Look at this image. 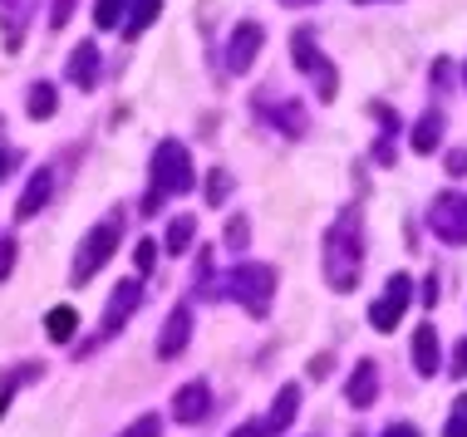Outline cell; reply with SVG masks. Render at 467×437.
<instances>
[{
    "instance_id": "obj_25",
    "label": "cell",
    "mask_w": 467,
    "mask_h": 437,
    "mask_svg": "<svg viewBox=\"0 0 467 437\" xmlns=\"http://www.w3.org/2000/svg\"><path fill=\"white\" fill-rule=\"evenodd\" d=\"M443 437H467V393L452 398V413H448V428Z\"/></svg>"
},
{
    "instance_id": "obj_37",
    "label": "cell",
    "mask_w": 467,
    "mask_h": 437,
    "mask_svg": "<svg viewBox=\"0 0 467 437\" xmlns=\"http://www.w3.org/2000/svg\"><path fill=\"white\" fill-rule=\"evenodd\" d=\"M5 168H10V153H0V178H5Z\"/></svg>"
},
{
    "instance_id": "obj_5",
    "label": "cell",
    "mask_w": 467,
    "mask_h": 437,
    "mask_svg": "<svg viewBox=\"0 0 467 437\" xmlns=\"http://www.w3.org/2000/svg\"><path fill=\"white\" fill-rule=\"evenodd\" d=\"M290 49H296V65L310 74V84H315V94H320V104H330L335 89H339V79H335V65L315 49V35L310 30H300L296 40H290Z\"/></svg>"
},
{
    "instance_id": "obj_2",
    "label": "cell",
    "mask_w": 467,
    "mask_h": 437,
    "mask_svg": "<svg viewBox=\"0 0 467 437\" xmlns=\"http://www.w3.org/2000/svg\"><path fill=\"white\" fill-rule=\"evenodd\" d=\"M192 158H187L182 143H162L153 153V202L158 197H178V192H192Z\"/></svg>"
},
{
    "instance_id": "obj_34",
    "label": "cell",
    "mask_w": 467,
    "mask_h": 437,
    "mask_svg": "<svg viewBox=\"0 0 467 437\" xmlns=\"http://www.w3.org/2000/svg\"><path fill=\"white\" fill-rule=\"evenodd\" d=\"M452 172H467V153H452V162H448Z\"/></svg>"
},
{
    "instance_id": "obj_20",
    "label": "cell",
    "mask_w": 467,
    "mask_h": 437,
    "mask_svg": "<svg viewBox=\"0 0 467 437\" xmlns=\"http://www.w3.org/2000/svg\"><path fill=\"white\" fill-rule=\"evenodd\" d=\"M74 324H79V315H74L69 305H55V310L45 315V330H49V340H59V344H65L69 334H74Z\"/></svg>"
},
{
    "instance_id": "obj_3",
    "label": "cell",
    "mask_w": 467,
    "mask_h": 437,
    "mask_svg": "<svg viewBox=\"0 0 467 437\" xmlns=\"http://www.w3.org/2000/svg\"><path fill=\"white\" fill-rule=\"evenodd\" d=\"M232 295L242 300V305L251 310L256 320L271 315V295H275V270L271 266H256V260H242V266L232 270Z\"/></svg>"
},
{
    "instance_id": "obj_4",
    "label": "cell",
    "mask_w": 467,
    "mask_h": 437,
    "mask_svg": "<svg viewBox=\"0 0 467 437\" xmlns=\"http://www.w3.org/2000/svg\"><path fill=\"white\" fill-rule=\"evenodd\" d=\"M119 227H123V221L109 217V221H99V227L79 241V256H74V270H69L74 280H89V276L104 270V260L113 256V246H119Z\"/></svg>"
},
{
    "instance_id": "obj_15",
    "label": "cell",
    "mask_w": 467,
    "mask_h": 437,
    "mask_svg": "<svg viewBox=\"0 0 467 437\" xmlns=\"http://www.w3.org/2000/svg\"><path fill=\"white\" fill-rule=\"evenodd\" d=\"M296 408H300V389H296V383H285V389L275 393L271 418L261 422V432H281V428H290V422H296Z\"/></svg>"
},
{
    "instance_id": "obj_28",
    "label": "cell",
    "mask_w": 467,
    "mask_h": 437,
    "mask_svg": "<svg viewBox=\"0 0 467 437\" xmlns=\"http://www.w3.org/2000/svg\"><path fill=\"white\" fill-rule=\"evenodd\" d=\"M133 260H138V270H153V260H158V246H153V241H138V256H133Z\"/></svg>"
},
{
    "instance_id": "obj_18",
    "label": "cell",
    "mask_w": 467,
    "mask_h": 437,
    "mask_svg": "<svg viewBox=\"0 0 467 437\" xmlns=\"http://www.w3.org/2000/svg\"><path fill=\"white\" fill-rule=\"evenodd\" d=\"M271 123L285 133V138H300V133H306V108H300L296 98H285L281 108H271Z\"/></svg>"
},
{
    "instance_id": "obj_14",
    "label": "cell",
    "mask_w": 467,
    "mask_h": 437,
    "mask_svg": "<svg viewBox=\"0 0 467 437\" xmlns=\"http://www.w3.org/2000/svg\"><path fill=\"white\" fill-rule=\"evenodd\" d=\"M138 295H143V290H138V280H129V285H119V290H113L109 310H104V334H113L123 320L133 315V310H138Z\"/></svg>"
},
{
    "instance_id": "obj_19",
    "label": "cell",
    "mask_w": 467,
    "mask_h": 437,
    "mask_svg": "<svg viewBox=\"0 0 467 437\" xmlns=\"http://www.w3.org/2000/svg\"><path fill=\"white\" fill-rule=\"evenodd\" d=\"M192 236H197V217H172V227H168V256H182L187 246H192Z\"/></svg>"
},
{
    "instance_id": "obj_27",
    "label": "cell",
    "mask_w": 467,
    "mask_h": 437,
    "mask_svg": "<svg viewBox=\"0 0 467 437\" xmlns=\"http://www.w3.org/2000/svg\"><path fill=\"white\" fill-rule=\"evenodd\" d=\"M246 241H251V227H246V221H232V227H226V246H232V251H242Z\"/></svg>"
},
{
    "instance_id": "obj_32",
    "label": "cell",
    "mask_w": 467,
    "mask_h": 437,
    "mask_svg": "<svg viewBox=\"0 0 467 437\" xmlns=\"http://www.w3.org/2000/svg\"><path fill=\"white\" fill-rule=\"evenodd\" d=\"M423 305H438V276H428V285H423Z\"/></svg>"
},
{
    "instance_id": "obj_30",
    "label": "cell",
    "mask_w": 467,
    "mask_h": 437,
    "mask_svg": "<svg viewBox=\"0 0 467 437\" xmlns=\"http://www.w3.org/2000/svg\"><path fill=\"white\" fill-rule=\"evenodd\" d=\"M452 379H467V340L452 349Z\"/></svg>"
},
{
    "instance_id": "obj_10",
    "label": "cell",
    "mask_w": 467,
    "mask_h": 437,
    "mask_svg": "<svg viewBox=\"0 0 467 437\" xmlns=\"http://www.w3.org/2000/svg\"><path fill=\"white\" fill-rule=\"evenodd\" d=\"M49 197H55V172H49V168H35V172H30V182H25V197L16 202V217H20V221H30L35 211L49 202Z\"/></svg>"
},
{
    "instance_id": "obj_26",
    "label": "cell",
    "mask_w": 467,
    "mask_h": 437,
    "mask_svg": "<svg viewBox=\"0 0 467 437\" xmlns=\"http://www.w3.org/2000/svg\"><path fill=\"white\" fill-rule=\"evenodd\" d=\"M119 437H162V418H158V413H143L133 428H123Z\"/></svg>"
},
{
    "instance_id": "obj_21",
    "label": "cell",
    "mask_w": 467,
    "mask_h": 437,
    "mask_svg": "<svg viewBox=\"0 0 467 437\" xmlns=\"http://www.w3.org/2000/svg\"><path fill=\"white\" fill-rule=\"evenodd\" d=\"M158 10H162V0H133V10H129V35H143L148 25L158 20Z\"/></svg>"
},
{
    "instance_id": "obj_24",
    "label": "cell",
    "mask_w": 467,
    "mask_h": 437,
    "mask_svg": "<svg viewBox=\"0 0 467 437\" xmlns=\"http://www.w3.org/2000/svg\"><path fill=\"white\" fill-rule=\"evenodd\" d=\"M123 10H129V0H99L94 20L104 25V30H113V25H123Z\"/></svg>"
},
{
    "instance_id": "obj_35",
    "label": "cell",
    "mask_w": 467,
    "mask_h": 437,
    "mask_svg": "<svg viewBox=\"0 0 467 437\" xmlns=\"http://www.w3.org/2000/svg\"><path fill=\"white\" fill-rule=\"evenodd\" d=\"M232 437H261V428H236Z\"/></svg>"
},
{
    "instance_id": "obj_22",
    "label": "cell",
    "mask_w": 467,
    "mask_h": 437,
    "mask_svg": "<svg viewBox=\"0 0 467 437\" xmlns=\"http://www.w3.org/2000/svg\"><path fill=\"white\" fill-rule=\"evenodd\" d=\"M55 108H59L55 84H35V89H30V118H49Z\"/></svg>"
},
{
    "instance_id": "obj_6",
    "label": "cell",
    "mask_w": 467,
    "mask_h": 437,
    "mask_svg": "<svg viewBox=\"0 0 467 437\" xmlns=\"http://www.w3.org/2000/svg\"><path fill=\"white\" fill-rule=\"evenodd\" d=\"M428 227H433L438 241L448 246H467V192H443L428 211Z\"/></svg>"
},
{
    "instance_id": "obj_23",
    "label": "cell",
    "mask_w": 467,
    "mask_h": 437,
    "mask_svg": "<svg viewBox=\"0 0 467 437\" xmlns=\"http://www.w3.org/2000/svg\"><path fill=\"white\" fill-rule=\"evenodd\" d=\"M226 197H232V172H222V168H217V172H207V202H212V207H222Z\"/></svg>"
},
{
    "instance_id": "obj_36",
    "label": "cell",
    "mask_w": 467,
    "mask_h": 437,
    "mask_svg": "<svg viewBox=\"0 0 467 437\" xmlns=\"http://www.w3.org/2000/svg\"><path fill=\"white\" fill-rule=\"evenodd\" d=\"M281 5H290V10H300V5H315V0H281Z\"/></svg>"
},
{
    "instance_id": "obj_1",
    "label": "cell",
    "mask_w": 467,
    "mask_h": 437,
    "mask_svg": "<svg viewBox=\"0 0 467 437\" xmlns=\"http://www.w3.org/2000/svg\"><path fill=\"white\" fill-rule=\"evenodd\" d=\"M364 276V231L359 211H339L335 227L325 231V280L335 295H349Z\"/></svg>"
},
{
    "instance_id": "obj_8",
    "label": "cell",
    "mask_w": 467,
    "mask_h": 437,
    "mask_svg": "<svg viewBox=\"0 0 467 437\" xmlns=\"http://www.w3.org/2000/svg\"><path fill=\"white\" fill-rule=\"evenodd\" d=\"M261 45H266V30H261L256 20H242V25L232 30V40H226V69H232V74H246L251 65H256Z\"/></svg>"
},
{
    "instance_id": "obj_11",
    "label": "cell",
    "mask_w": 467,
    "mask_h": 437,
    "mask_svg": "<svg viewBox=\"0 0 467 437\" xmlns=\"http://www.w3.org/2000/svg\"><path fill=\"white\" fill-rule=\"evenodd\" d=\"M413 364H419L423 379H438L443 349H438V330H433V324H419V330H413Z\"/></svg>"
},
{
    "instance_id": "obj_17",
    "label": "cell",
    "mask_w": 467,
    "mask_h": 437,
    "mask_svg": "<svg viewBox=\"0 0 467 437\" xmlns=\"http://www.w3.org/2000/svg\"><path fill=\"white\" fill-rule=\"evenodd\" d=\"M438 138H443V114L428 108V114L419 118V128H413V153H433Z\"/></svg>"
},
{
    "instance_id": "obj_33",
    "label": "cell",
    "mask_w": 467,
    "mask_h": 437,
    "mask_svg": "<svg viewBox=\"0 0 467 437\" xmlns=\"http://www.w3.org/2000/svg\"><path fill=\"white\" fill-rule=\"evenodd\" d=\"M384 437H419V428H409V422H399V428H389Z\"/></svg>"
},
{
    "instance_id": "obj_29",
    "label": "cell",
    "mask_w": 467,
    "mask_h": 437,
    "mask_svg": "<svg viewBox=\"0 0 467 437\" xmlns=\"http://www.w3.org/2000/svg\"><path fill=\"white\" fill-rule=\"evenodd\" d=\"M10 266H16V241H0V280L10 276Z\"/></svg>"
},
{
    "instance_id": "obj_12",
    "label": "cell",
    "mask_w": 467,
    "mask_h": 437,
    "mask_svg": "<svg viewBox=\"0 0 467 437\" xmlns=\"http://www.w3.org/2000/svg\"><path fill=\"white\" fill-rule=\"evenodd\" d=\"M187 340H192V310H172V320H168V330H162V340H158V354L162 359H178Z\"/></svg>"
},
{
    "instance_id": "obj_7",
    "label": "cell",
    "mask_w": 467,
    "mask_h": 437,
    "mask_svg": "<svg viewBox=\"0 0 467 437\" xmlns=\"http://www.w3.org/2000/svg\"><path fill=\"white\" fill-rule=\"evenodd\" d=\"M409 300H413V280L399 270V276H389V290H384V300H374V305H369V324L389 334V330H394V324L403 320Z\"/></svg>"
},
{
    "instance_id": "obj_31",
    "label": "cell",
    "mask_w": 467,
    "mask_h": 437,
    "mask_svg": "<svg viewBox=\"0 0 467 437\" xmlns=\"http://www.w3.org/2000/svg\"><path fill=\"white\" fill-rule=\"evenodd\" d=\"M69 5H74V0H55V20H49V25H55V30H59V25L69 20Z\"/></svg>"
},
{
    "instance_id": "obj_38",
    "label": "cell",
    "mask_w": 467,
    "mask_h": 437,
    "mask_svg": "<svg viewBox=\"0 0 467 437\" xmlns=\"http://www.w3.org/2000/svg\"><path fill=\"white\" fill-rule=\"evenodd\" d=\"M355 5H369V0H355Z\"/></svg>"
},
{
    "instance_id": "obj_16",
    "label": "cell",
    "mask_w": 467,
    "mask_h": 437,
    "mask_svg": "<svg viewBox=\"0 0 467 437\" xmlns=\"http://www.w3.org/2000/svg\"><path fill=\"white\" fill-rule=\"evenodd\" d=\"M69 79L79 84V89H94L99 84V49L94 45H79L69 55Z\"/></svg>"
},
{
    "instance_id": "obj_13",
    "label": "cell",
    "mask_w": 467,
    "mask_h": 437,
    "mask_svg": "<svg viewBox=\"0 0 467 437\" xmlns=\"http://www.w3.org/2000/svg\"><path fill=\"white\" fill-rule=\"evenodd\" d=\"M349 403L355 408H369L374 398H379V369H374V359H359L355 364V373H349Z\"/></svg>"
},
{
    "instance_id": "obj_9",
    "label": "cell",
    "mask_w": 467,
    "mask_h": 437,
    "mask_svg": "<svg viewBox=\"0 0 467 437\" xmlns=\"http://www.w3.org/2000/svg\"><path fill=\"white\" fill-rule=\"evenodd\" d=\"M207 413H212V393H207V383H182L178 398H172V418L192 428V422H202Z\"/></svg>"
}]
</instances>
